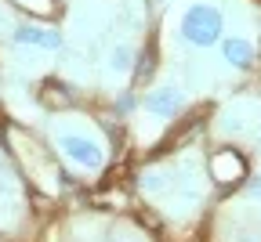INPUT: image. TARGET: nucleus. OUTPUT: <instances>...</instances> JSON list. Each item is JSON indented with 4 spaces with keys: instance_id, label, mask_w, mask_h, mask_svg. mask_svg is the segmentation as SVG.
<instances>
[{
    "instance_id": "nucleus-3",
    "label": "nucleus",
    "mask_w": 261,
    "mask_h": 242,
    "mask_svg": "<svg viewBox=\"0 0 261 242\" xmlns=\"http://www.w3.org/2000/svg\"><path fill=\"white\" fill-rule=\"evenodd\" d=\"M178 109H181V90H178V83H163V87H156V90L145 98V112H149V116L167 119V116H174Z\"/></svg>"
},
{
    "instance_id": "nucleus-13",
    "label": "nucleus",
    "mask_w": 261,
    "mask_h": 242,
    "mask_svg": "<svg viewBox=\"0 0 261 242\" xmlns=\"http://www.w3.org/2000/svg\"><path fill=\"white\" fill-rule=\"evenodd\" d=\"M247 192H250V195H261V177H254V181H250V188H247Z\"/></svg>"
},
{
    "instance_id": "nucleus-5",
    "label": "nucleus",
    "mask_w": 261,
    "mask_h": 242,
    "mask_svg": "<svg viewBox=\"0 0 261 242\" xmlns=\"http://www.w3.org/2000/svg\"><path fill=\"white\" fill-rule=\"evenodd\" d=\"M37 101H40L44 109H51V112H62V109L73 105V94H69V87L58 83V80H44L37 87Z\"/></svg>"
},
{
    "instance_id": "nucleus-7",
    "label": "nucleus",
    "mask_w": 261,
    "mask_h": 242,
    "mask_svg": "<svg viewBox=\"0 0 261 242\" xmlns=\"http://www.w3.org/2000/svg\"><path fill=\"white\" fill-rule=\"evenodd\" d=\"M211 166H214V177H218V181H236V177H243V174H247L243 159H240L236 152H228V148H225V152H218Z\"/></svg>"
},
{
    "instance_id": "nucleus-12",
    "label": "nucleus",
    "mask_w": 261,
    "mask_h": 242,
    "mask_svg": "<svg viewBox=\"0 0 261 242\" xmlns=\"http://www.w3.org/2000/svg\"><path fill=\"white\" fill-rule=\"evenodd\" d=\"M232 242H261V235H257V231H236Z\"/></svg>"
},
{
    "instance_id": "nucleus-11",
    "label": "nucleus",
    "mask_w": 261,
    "mask_h": 242,
    "mask_svg": "<svg viewBox=\"0 0 261 242\" xmlns=\"http://www.w3.org/2000/svg\"><path fill=\"white\" fill-rule=\"evenodd\" d=\"M18 8H25V11H33V15H58V4L55 0H15Z\"/></svg>"
},
{
    "instance_id": "nucleus-1",
    "label": "nucleus",
    "mask_w": 261,
    "mask_h": 242,
    "mask_svg": "<svg viewBox=\"0 0 261 242\" xmlns=\"http://www.w3.org/2000/svg\"><path fill=\"white\" fill-rule=\"evenodd\" d=\"M221 33H225V18L218 8H207V4H196L181 15V37L196 47H211L221 40Z\"/></svg>"
},
{
    "instance_id": "nucleus-10",
    "label": "nucleus",
    "mask_w": 261,
    "mask_h": 242,
    "mask_svg": "<svg viewBox=\"0 0 261 242\" xmlns=\"http://www.w3.org/2000/svg\"><path fill=\"white\" fill-rule=\"evenodd\" d=\"M152 69H156V44H149L142 51V58H138V69H135V83L138 87H145L152 80Z\"/></svg>"
},
{
    "instance_id": "nucleus-6",
    "label": "nucleus",
    "mask_w": 261,
    "mask_h": 242,
    "mask_svg": "<svg viewBox=\"0 0 261 242\" xmlns=\"http://www.w3.org/2000/svg\"><path fill=\"white\" fill-rule=\"evenodd\" d=\"M135 51H130V44H113L109 54H106V73L109 76H127L130 69H135Z\"/></svg>"
},
{
    "instance_id": "nucleus-8",
    "label": "nucleus",
    "mask_w": 261,
    "mask_h": 242,
    "mask_svg": "<svg viewBox=\"0 0 261 242\" xmlns=\"http://www.w3.org/2000/svg\"><path fill=\"white\" fill-rule=\"evenodd\" d=\"M221 54H225L228 65H236V69H250L254 65V44H247V40H225Z\"/></svg>"
},
{
    "instance_id": "nucleus-4",
    "label": "nucleus",
    "mask_w": 261,
    "mask_h": 242,
    "mask_svg": "<svg viewBox=\"0 0 261 242\" xmlns=\"http://www.w3.org/2000/svg\"><path fill=\"white\" fill-rule=\"evenodd\" d=\"M15 44L40 47V51H58L62 47V33L58 29H44V25H18L15 29Z\"/></svg>"
},
{
    "instance_id": "nucleus-2",
    "label": "nucleus",
    "mask_w": 261,
    "mask_h": 242,
    "mask_svg": "<svg viewBox=\"0 0 261 242\" xmlns=\"http://www.w3.org/2000/svg\"><path fill=\"white\" fill-rule=\"evenodd\" d=\"M58 148H62L65 159L76 163V166L98 170V166L106 163V148L98 145L94 137H87V134H58Z\"/></svg>"
},
{
    "instance_id": "nucleus-9",
    "label": "nucleus",
    "mask_w": 261,
    "mask_h": 242,
    "mask_svg": "<svg viewBox=\"0 0 261 242\" xmlns=\"http://www.w3.org/2000/svg\"><path fill=\"white\" fill-rule=\"evenodd\" d=\"M142 188L149 195H167L171 192V174H163V170H145V174H142Z\"/></svg>"
}]
</instances>
